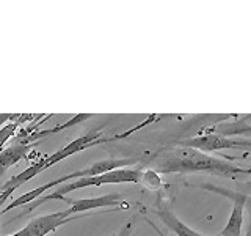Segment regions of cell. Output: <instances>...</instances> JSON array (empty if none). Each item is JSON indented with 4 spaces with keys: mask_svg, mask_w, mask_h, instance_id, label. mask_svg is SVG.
Wrapping results in <instances>:
<instances>
[{
    "mask_svg": "<svg viewBox=\"0 0 251 236\" xmlns=\"http://www.w3.org/2000/svg\"><path fill=\"white\" fill-rule=\"evenodd\" d=\"M154 157L155 159H151L155 161L154 170L157 173H160V175L204 172L223 178H234L240 175L251 177V167L245 169L240 167V165H234L227 159H223V156L202 153L200 149L188 148V147H180V145L171 147L154 154Z\"/></svg>",
    "mask_w": 251,
    "mask_h": 236,
    "instance_id": "cell-1",
    "label": "cell"
},
{
    "mask_svg": "<svg viewBox=\"0 0 251 236\" xmlns=\"http://www.w3.org/2000/svg\"><path fill=\"white\" fill-rule=\"evenodd\" d=\"M138 162H140V157H120V159H113V157H110V159L96 161V162H93L91 165H88V167L75 170V172H71V173H68V175H63V177H60L57 179H52V181H49V183L41 184V186L31 189V191H28L25 194L19 195L18 199H14L11 203H8L6 206L0 211V216L6 214L8 211H11L14 208H21V206H24V205H30L31 202H35L41 195H44L47 191H50L52 187H58L61 184L68 183V181H74V179L86 178V177H99V175H104V173L113 172V170H118V169L135 167Z\"/></svg>",
    "mask_w": 251,
    "mask_h": 236,
    "instance_id": "cell-2",
    "label": "cell"
},
{
    "mask_svg": "<svg viewBox=\"0 0 251 236\" xmlns=\"http://www.w3.org/2000/svg\"><path fill=\"white\" fill-rule=\"evenodd\" d=\"M141 173H143V169L140 167H126V169H118L113 172L104 173V175L99 177H86V178H78L71 181V183H65L58 186L55 191L44 194L39 197L38 200L31 202L27 208L28 211H33L38 206H41L43 203L49 202V200H63L65 202L66 194L73 192V191H78V189H85V187H94V186H104V184H140L141 179Z\"/></svg>",
    "mask_w": 251,
    "mask_h": 236,
    "instance_id": "cell-3",
    "label": "cell"
},
{
    "mask_svg": "<svg viewBox=\"0 0 251 236\" xmlns=\"http://www.w3.org/2000/svg\"><path fill=\"white\" fill-rule=\"evenodd\" d=\"M176 145L200 149L202 153H215L222 149H251V139H231L215 132H201L198 136L176 142Z\"/></svg>",
    "mask_w": 251,
    "mask_h": 236,
    "instance_id": "cell-4",
    "label": "cell"
},
{
    "mask_svg": "<svg viewBox=\"0 0 251 236\" xmlns=\"http://www.w3.org/2000/svg\"><path fill=\"white\" fill-rule=\"evenodd\" d=\"M198 187L206 189L210 192H217L220 195H223L225 199H229L232 202V209L229 219H227L226 225L223 227V230L220 232L222 236H243L242 228H243V216H245V203L248 195L243 192L231 191V189H225L220 186H212V184H198Z\"/></svg>",
    "mask_w": 251,
    "mask_h": 236,
    "instance_id": "cell-5",
    "label": "cell"
},
{
    "mask_svg": "<svg viewBox=\"0 0 251 236\" xmlns=\"http://www.w3.org/2000/svg\"><path fill=\"white\" fill-rule=\"evenodd\" d=\"M65 202L69 203L68 209L73 216L85 214L86 211L99 209V208H108V209H129L130 208V205L118 192L99 195V197H90V199H78V200L65 199Z\"/></svg>",
    "mask_w": 251,
    "mask_h": 236,
    "instance_id": "cell-6",
    "label": "cell"
},
{
    "mask_svg": "<svg viewBox=\"0 0 251 236\" xmlns=\"http://www.w3.org/2000/svg\"><path fill=\"white\" fill-rule=\"evenodd\" d=\"M155 214L168 227V230H171L176 236H207V235H202L200 232L193 230V228L188 227L187 224H184L182 220L175 214V211L165 203L159 202L155 205Z\"/></svg>",
    "mask_w": 251,
    "mask_h": 236,
    "instance_id": "cell-7",
    "label": "cell"
},
{
    "mask_svg": "<svg viewBox=\"0 0 251 236\" xmlns=\"http://www.w3.org/2000/svg\"><path fill=\"white\" fill-rule=\"evenodd\" d=\"M35 144H13L11 147L3 148L0 151V175L6 170L18 164L21 159L27 157L30 149H33Z\"/></svg>",
    "mask_w": 251,
    "mask_h": 236,
    "instance_id": "cell-8",
    "label": "cell"
},
{
    "mask_svg": "<svg viewBox=\"0 0 251 236\" xmlns=\"http://www.w3.org/2000/svg\"><path fill=\"white\" fill-rule=\"evenodd\" d=\"M91 117H93L91 114H77V115H74L73 118H71V120H68L66 123L55 126V128L31 132L28 137H25L24 140H21L19 144H36V142H38L39 139H44V137H47V136H50V134L60 132V131H65V129H68V128H73V126H75V124H78V123H82V121H85V120H88V118H91Z\"/></svg>",
    "mask_w": 251,
    "mask_h": 236,
    "instance_id": "cell-9",
    "label": "cell"
},
{
    "mask_svg": "<svg viewBox=\"0 0 251 236\" xmlns=\"http://www.w3.org/2000/svg\"><path fill=\"white\" fill-rule=\"evenodd\" d=\"M24 118H28V117L19 114L18 118H14V120L5 123L3 126H0V151L3 149V145L6 144V142L10 140V139H13V137L16 136V134H18L21 123H22V121H25Z\"/></svg>",
    "mask_w": 251,
    "mask_h": 236,
    "instance_id": "cell-10",
    "label": "cell"
},
{
    "mask_svg": "<svg viewBox=\"0 0 251 236\" xmlns=\"http://www.w3.org/2000/svg\"><path fill=\"white\" fill-rule=\"evenodd\" d=\"M140 184H143L146 189H149V191H157V189L162 187L163 181H162L160 173H157L154 169H146V170H143V173H141Z\"/></svg>",
    "mask_w": 251,
    "mask_h": 236,
    "instance_id": "cell-11",
    "label": "cell"
},
{
    "mask_svg": "<svg viewBox=\"0 0 251 236\" xmlns=\"http://www.w3.org/2000/svg\"><path fill=\"white\" fill-rule=\"evenodd\" d=\"M132 233H133V219H130L129 222L116 233V236H132Z\"/></svg>",
    "mask_w": 251,
    "mask_h": 236,
    "instance_id": "cell-12",
    "label": "cell"
},
{
    "mask_svg": "<svg viewBox=\"0 0 251 236\" xmlns=\"http://www.w3.org/2000/svg\"><path fill=\"white\" fill-rule=\"evenodd\" d=\"M18 117H19V114H0V126H3L5 123L11 121Z\"/></svg>",
    "mask_w": 251,
    "mask_h": 236,
    "instance_id": "cell-13",
    "label": "cell"
},
{
    "mask_svg": "<svg viewBox=\"0 0 251 236\" xmlns=\"http://www.w3.org/2000/svg\"><path fill=\"white\" fill-rule=\"evenodd\" d=\"M10 197H11V194L8 191H0V211L5 208V203H6L8 199H10Z\"/></svg>",
    "mask_w": 251,
    "mask_h": 236,
    "instance_id": "cell-14",
    "label": "cell"
},
{
    "mask_svg": "<svg viewBox=\"0 0 251 236\" xmlns=\"http://www.w3.org/2000/svg\"><path fill=\"white\" fill-rule=\"evenodd\" d=\"M145 220H146V224H149V225H151V227L154 228V232H155L157 235H159V236H167V235H165V233H163V232L160 230V228H159V227H157V225H155V224L152 222V220H151V219H149V217H145Z\"/></svg>",
    "mask_w": 251,
    "mask_h": 236,
    "instance_id": "cell-15",
    "label": "cell"
},
{
    "mask_svg": "<svg viewBox=\"0 0 251 236\" xmlns=\"http://www.w3.org/2000/svg\"><path fill=\"white\" fill-rule=\"evenodd\" d=\"M245 211L248 212V216H250V224H251V197H250V195H248L247 203H245Z\"/></svg>",
    "mask_w": 251,
    "mask_h": 236,
    "instance_id": "cell-16",
    "label": "cell"
},
{
    "mask_svg": "<svg viewBox=\"0 0 251 236\" xmlns=\"http://www.w3.org/2000/svg\"><path fill=\"white\" fill-rule=\"evenodd\" d=\"M243 236H251V224L248 225V228H247V232H245V235Z\"/></svg>",
    "mask_w": 251,
    "mask_h": 236,
    "instance_id": "cell-17",
    "label": "cell"
},
{
    "mask_svg": "<svg viewBox=\"0 0 251 236\" xmlns=\"http://www.w3.org/2000/svg\"><path fill=\"white\" fill-rule=\"evenodd\" d=\"M207 236H222V235H220V233H215V235H207Z\"/></svg>",
    "mask_w": 251,
    "mask_h": 236,
    "instance_id": "cell-18",
    "label": "cell"
},
{
    "mask_svg": "<svg viewBox=\"0 0 251 236\" xmlns=\"http://www.w3.org/2000/svg\"><path fill=\"white\" fill-rule=\"evenodd\" d=\"M110 236H116V233H113V235H110Z\"/></svg>",
    "mask_w": 251,
    "mask_h": 236,
    "instance_id": "cell-19",
    "label": "cell"
}]
</instances>
